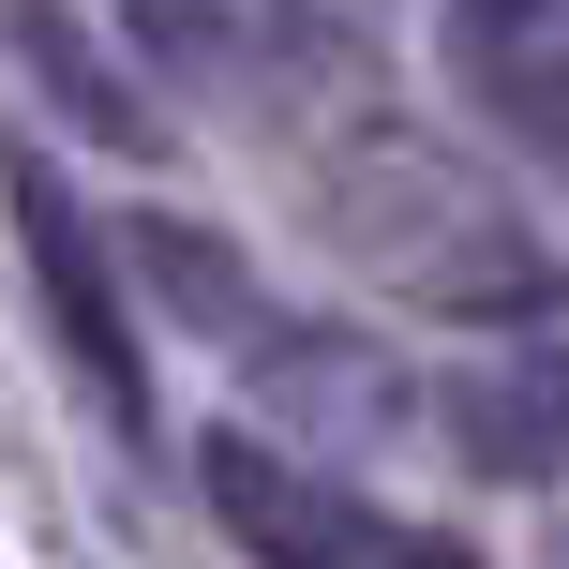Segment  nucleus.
Listing matches in <instances>:
<instances>
[{
	"label": "nucleus",
	"mask_w": 569,
	"mask_h": 569,
	"mask_svg": "<svg viewBox=\"0 0 569 569\" xmlns=\"http://www.w3.org/2000/svg\"><path fill=\"white\" fill-rule=\"evenodd\" d=\"M0 210H16V256H30V300H46V330H60V360H76V390L106 405V435H166L150 420V360H136V300H120V270H106V240H90V210L46 180V150H0Z\"/></svg>",
	"instance_id": "obj_1"
},
{
	"label": "nucleus",
	"mask_w": 569,
	"mask_h": 569,
	"mask_svg": "<svg viewBox=\"0 0 569 569\" xmlns=\"http://www.w3.org/2000/svg\"><path fill=\"white\" fill-rule=\"evenodd\" d=\"M196 495H210V525H226L256 569H405V540L360 510L345 480H315L300 450H270V435H196Z\"/></svg>",
	"instance_id": "obj_2"
},
{
	"label": "nucleus",
	"mask_w": 569,
	"mask_h": 569,
	"mask_svg": "<svg viewBox=\"0 0 569 569\" xmlns=\"http://www.w3.org/2000/svg\"><path fill=\"white\" fill-rule=\"evenodd\" d=\"M0 46H16L30 76L60 90V120H76V136H106V150H136V90H120V60L90 46V30L60 16V0H0Z\"/></svg>",
	"instance_id": "obj_3"
},
{
	"label": "nucleus",
	"mask_w": 569,
	"mask_h": 569,
	"mask_svg": "<svg viewBox=\"0 0 569 569\" xmlns=\"http://www.w3.org/2000/svg\"><path fill=\"white\" fill-rule=\"evenodd\" d=\"M136 270H150V300H166V315H196L210 345L270 360V300H256V270H240V256H210L196 226H136Z\"/></svg>",
	"instance_id": "obj_4"
},
{
	"label": "nucleus",
	"mask_w": 569,
	"mask_h": 569,
	"mask_svg": "<svg viewBox=\"0 0 569 569\" xmlns=\"http://www.w3.org/2000/svg\"><path fill=\"white\" fill-rule=\"evenodd\" d=\"M510 16H525V30H540V16H555V0H480V30H510Z\"/></svg>",
	"instance_id": "obj_5"
},
{
	"label": "nucleus",
	"mask_w": 569,
	"mask_h": 569,
	"mask_svg": "<svg viewBox=\"0 0 569 569\" xmlns=\"http://www.w3.org/2000/svg\"><path fill=\"white\" fill-rule=\"evenodd\" d=\"M405 569H480V555H450V540H405Z\"/></svg>",
	"instance_id": "obj_6"
}]
</instances>
